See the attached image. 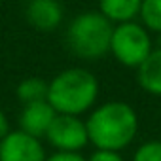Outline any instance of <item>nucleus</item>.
<instances>
[{"mask_svg": "<svg viewBox=\"0 0 161 161\" xmlns=\"http://www.w3.org/2000/svg\"><path fill=\"white\" fill-rule=\"evenodd\" d=\"M89 140L104 152L125 148L136 135L138 119L125 103H106L97 108L86 123Z\"/></svg>", "mask_w": 161, "mask_h": 161, "instance_id": "nucleus-1", "label": "nucleus"}, {"mask_svg": "<svg viewBox=\"0 0 161 161\" xmlns=\"http://www.w3.org/2000/svg\"><path fill=\"white\" fill-rule=\"evenodd\" d=\"M99 93V84L91 72L84 68H68L49 84L47 103L63 116H76L87 110Z\"/></svg>", "mask_w": 161, "mask_h": 161, "instance_id": "nucleus-2", "label": "nucleus"}, {"mask_svg": "<svg viewBox=\"0 0 161 161\" xmlns=\"http://www.w3.org/2000/svg\"><path fill=\"white\" fill-rule=\"evenodd\" d=\"M112 32L114 29L110 21L101 12H84L68 29V44L76 55L95 59L110 49Z\"/></svg>", "mask_w": 161, "mask_h": 161, "instance_id": "nucleus-3", "label": "nucleus"}, {"mask_svg": "<svg viewBox=\"0 0 161 161\" xmlns=\"http://www.w3.org/2000/svg\"><path fill=\"white\" fill-rule=\"evenodd\" d=\"M110 49L119 63L127 66H140L152 53V42L140 25L121 23L112 32Z\"/></svg>", "mask_w": 161, "mask_h": 161, "instance_id": "nucleus-4", "label": "nucleus"}, {"mask_svg": "<svg viewBox=\"0 0 161 161\" xmlns=\"http://www.w3.org/2000/svg\"><path fill=\"white\" fill-rule=\"evenodd\" d=\"M46 136L55 148L63 152H72V153H76V150L80 148H84L89 140L86 123H82L76 116H63V114L55 116Z\"/></svg>", "mask_w": 161, "mask_h": 161, "instance_id": "nucleus-5", "label": "nucleus"}, {"mask_svg": "<svg viewBox=\"0 0 161 161\" xmlns=\"http://www.w3.org/2000/svg\"><path fill=\"white\" fill-rule=\"evenodd\" d=\"M0 161H46V153L38 138L15 131L0 140Z\"/></svg>", "mask_w": 161, "mask_h": 161, "instance_id": "nucleus-6", "label": "nucleus"}, {"mask_svg": "<svg viewBox=\"0 0 161 161\" xmlns=\"http://www.w3.org/2000/svg\"><path fill=\"white\" fill-rule=\"evenodd\" d=\"M55 110L51 108V104L46 103H34V104H27L23 114H21V127L23 133L38 138L42 135H47V129L51 127L53 119H55Z\"/></svg>", "mask_w": 161, "mask_h": 161, "instance_id": "nucleus-7", "label": "nucleus"}, {"mask_svg": "<svg viewBox=\"0 0 161 161\" xmlns=\"http://www.w3.org/2000/svg\"><path fill=\"white\" fill-rule=\"evenodd\" d=\"M63 17V10L55 0H34L27 6V19L38 31H53Z\"/></svg>", "mask_w": 161, "mask_h": 161, "instance_id": "nucleus-8", "label": "nucleus"}, {"mask_svg": "<svg viewBox=\"0 0 161 161\" xmlns=\"http://www.w3.org/2000/svg\"><path fill=\"white\" fill-rule=\"evenodd\" d=\"M138 84L152 95H161V47L138 66Z\"/></svg>", "mask_w": 161, "mask_h": 161, "instance_id": "nucleus-9", "label": "nucleus"}, {"mask_svg": "<svg viewBox=\"0 0 161 161\" xmlns=\"http://www.w3.org/2000/svg\"><path fill=\"white\" fill-rule=\"evenodd\" d=\"M138 0H103L101 2V14L110 21H123L129 23L136 14H140Z\"/></svg>", "mask_w": 161, "mask_h": 161, "instance_id": "nucleus-10", "label": "nucleus"}, {"mask_svg": "<svg viewBox=\"0 0 161 161\" xmlns=\"http://www.w3.org/2000/svg\"><path fill=\"white\" fill-rule=\"evenodd\" d=\"M49 93V84H46L40 78H27L17 87V97L25 104H34V103H46Z\"/></svg>", "mask_w": 161, "mask_h": 161, "instance_id": "nucleus-11", "label": "nucleus"}, {"mask_svg": "<svg viewBox=\"0 0 161 161\" xmlns=\"http://www.w3.org/2000/svg\"><path fill=\"white\" fill-rule=\"evenodd\" d=\"M140 17L148 29L161 34V0H144L140 4Z\"/></svg>", "mask_w": 161, "mask_h": 161, "instance_id": "nucleus-12", "label": "nucleus"}, {"mask_svg": "<svg viewBox=\"0 0 161 161\" xmlns=\"http://www.w3.org/2000/svg\"><path fill=\"white\" fill-rule=\"evenodd\" d=\"M133 161H161V140L142 144L136 150Z\"/></svg>", "mask_w": 161, "mask_h": 161, "instance_id": "nucleus-13", "label": "nucleus"}, {"mask_svg": "<svg viewBox=\"0 0 161 161\" xmlns=\"http://www.w3.org/2000/svg\"><path fill=\"white\" fill-rule=\"evenodd\" d=\"M89 161H123L121 155H118L116 152H104V150H99L91 155Z\"/></svg>", "mask_w": 161, "mask_h": 161, "instance_id": "nucleus-14", "label": "nucleus"}, {"mask_svg": "<svg viewBox=\"0 0 161 161\" xmlns=\"http://www.w3.org/2000/svg\"><path fill=\"white\" fill-rule=\"evenodd\" d=\"M46 161H86V159L82 155H78V153H72V152H59V153L51 155Z\"/></svg>", "mask_w": 161, "mask_h": 161, "instance_id": "nucleus-15", "label": "nucleus"}, {"mask_svg": "<svg viewBox=\"0 0 161 161\" xmlns=\"http://www.w3.org/2000/svg\"><path fill=\"white\" fill-rule=\"evenodd\" d=\"M6 135H8V119H6L4 112L0 110V140H2Z\"/></svg>", "mask_w": 161, "mask_h": 161, "instance_id": "nucleus-16", "label": "nucleus"}, {"mask_svg": "<svg viewBox=\"0 0 161 161\" xmlns=\"http://www.w3.org/2000/svg\"><path fill=\"white\" fill-rule=\"evenodd\" d=\"M159 42H161V38H159Z\"/></svg>", "mask_w": 161, "mask_h": 161, "instance_id": "nucleus-17", "label": "nucleus"}]
</instances>
